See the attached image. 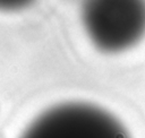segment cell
Here are the masks:
<instances>
[{"label":"cell","instance_id":"obj_1","mask_svg":"<svg viewBox=\"0 0 145 138\" xmlns=\"http://www.w3.org/2000/svg\"><path fill=\"white\" fill-rule=\"evenodd\" d=\"M82 22L99 50L125 51L145 37V0H84Z\"/></svg>","mask_w":145,"mask_h":138},{"label":"cell","instance_id":"obj_2","mask_svg":"<svg viewBox=\"0 0 145 138\" xmlns=\"http://www.w3.org/2000/svg\"><path fill=\"white\" fill-rule=\"evenodd\" d=\"M20 138H132L120 120L93 104L70 102L40 114Z\"/></svg>","mask_w":145,"mask_h":138},{"label":"cell","instance_id":"obj_3","mask_svg":"<svg viewBox=\"0 0 145 138\" xmlns=\"http://www.w3.org/2000/svg\"><path fill=\"white\" fill-rule=\"evenodd\" d=\"M34 0H0L1 11H17L30 6Z\"/></svg>","mask_w":145,"mask_h":138}]
</instances>
